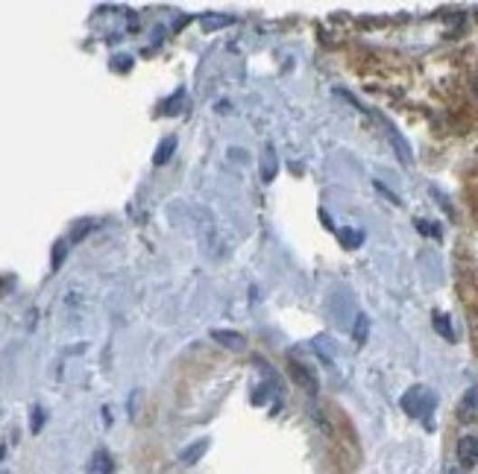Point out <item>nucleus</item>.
Instances as JSON below:
<instances>
[{
  "label": "nucleus",
  "mask_w": 478,
  "mask_h": 474,
  "mask_svg": "<svg viewBox=\"0 0 478 474\" xmlns=\"http://www.w3.org/2000/svg\"><path fill=\"white\" fill-rule=\"evenodd\" d=\"M291 375H294V381L303 386V390H308V393H317V381H314V375L308 372L303 363H291Z\"/></svg>",
  "instance_id": "4"
},
{
  "label": "nucleus",
  "mask_w": 478,
  "mask_h": 474,
  "mask_svg": "<svg viewBox=\"0 0 478 474\" xmlns=\"http://www.w3.org/2000/svg\"><path fill=\"white\" fill-rule=\"evenodd\" d=\"M91 469H94V474H112V460L100 451L98 457H94V466Z\"/></svg>",
  "instance_id": "12"
},
{
  "label": "nucleus",
  "mask_w": 478,
  "mask_h": 474,
  "mask_svg": "<svg viewBox=\"0 0 478 474\" xmlns=\"http://www.w3.org/2000/svg\"><path fill=\"white\" fill-rule=\"evenodd\" d=\"M475 91H478V79H475Z\"/></svg>",
  "instance_id": "16"
},
{
  "label": "nucleus",
  "mask_w": 478,
  "mask_h": 474,
  "mask_svg": "<svg viewBox=\"0 0 478 474\" xmlns=\"http://www.w3.org/2000/svg\"><path fill=\"white\" fill-rule=\"evenodd\" d=\"M211 339L214 343H220L223 349H232V351H241L247 339L238 334V331H211Z\"/></svg>",
  "instance_id": "5"
},
{
  "label": "nucleus",
  "mask_w": 478,
  "mask_h": 474,
  "mask_svg": "<svg viewBox=\"0 0 478 474\" xmlns=\"http://www.w3.org/2000/svg\"><path fill=\"white\" fill-rule=\"evenodd\" d=\"M435 404H437V398L428 386H411V390L402 395V407L414 419H426L428 413L435 410Z\"/></svg>",
  "instance_id": "1"
},
{
  "label": "nucleus",
  "mask_w": 478,
  "mask_h": 474,
  "mask_svg": "<svg viewBox=\"0 0 478 474\" xmlns=\"http://www.w3.org/2000/svg\"><path fill=\"white\" fill-rule=\"evenodd\" d=\"M209 451V440H197V442H191L188 448H183V451H179V463L183 466H194L197 460L202 457Z\"/></svg>",
  "instance_id": "3"
},
{
  "label": "nucleus",
  "mask_w": 478,
  "mask_h": 474,
  "mask_svg": "<svg viewBox=\"0 0 478 474\" xmlns=\"http://www.w3.org/2000/svg\"><path fill=\"white\" fill-rule=\"evenodd\" d=\"M343 240H346V246H358V243H361V232H346Z\"/></svg>",
  "instance_id": "14"
},
{
  "label": "nucleus",
  "mask_w": 478,
  "mask_h": 474,
  "mask_svg": "<svg viewBox=\"0 0 478 474\" xmlns=\"http://www.w3.org/2000/svg\"><path fill=\"white\" fill-rule=\"evenodd\" d=\"M65 258V243H59V246H56V258H53V266H59V261H62Z\"/></svg>",
  "instance_id": "15"
},
{
  "label": "nucleus",
  "mask_w": 478,
  "mask_h": 474,
  "mask_svg": "<svg viewBox=\"0 0 478 474\" xmlns=\"http://www.w3.org/2000/svg\"><path fill=\"white\" fill-rule=\"evenodd\" d=\"M42 424H44V410H42V407H35V410H33V424H30L33 433H39V431H42Z\"/></svg>",
  "instance_id": "13"
},
{
  "label": "nucleus",
  "mask_w": 478,
  "mask_h": 474,
  "mask_svg": "<svg viewBox=\"0 0 478 474\" xmlns=\"http://www.w3.org/2000/svg\"><path fill=\"white\" fill-rule=\"evenodd\" d=\"M367 334H370V320L364 313H358L355 316V328H352V339L358 346H364L367 343Z\"/></svg>",
  "instance_id": "9"
},
{
  "label": "nucleus",
  "mask_w": 478,
  "mask_h": 474,
  "mask_svg": "<svg viewBox=\"0 0 478 474\" xmlns=\"http://www.w3.org/2000/svg\"><path fill=\"white\" fill-rule=\"evenodd\" d=\"M261 176H265V181H270L273 176H276V155H273L270 147L265 150V167H261Z\"/></svg>",
  "instance_id": "11"
},
{
  "label": "nucleus",
  "mask_w": 478,
  "mask_h": 474,
  "mask_svg": "<svg viewBox=\"0 0 478 474\" xmlns=\"http://www.w3.org/2000/svg\"><path fill=\"white\" fill-rule=\"evenodd\" d=\"M458 463L461 469H473L478 463V436L467 433L458 440Z\"/></svg>",
  "instance_id": "2"
},
{
  "label": "nucleus",
  "mask_w": 478,
  "mask_h": 474,
  "mask_svg": "<svg viewBox=\"0 0 478 474\" xmlns=\"http://www.w3.org/2000/svg\"><path fill=\"white\" fill-rule=\"evenodd\" d=\"M388 138H390V144H393V147H397V153H399V158H402V162H405V164H411V147H408V141H405V138H402L399 132L393 129L390 124H388Z\"/></svg>",
  "instance_id": "6"
},
{
  "label": "nucleus",
  "mask_w": 478,
  "mask_h": 474,
  "mask_svg": "<svg viewBox=\"0 0 478 474\" xmlns=\"http://www.w3.org/2000/svg\"><path fill=\"white\" fill-rule=\"evenodd\" d=\"M449 474H458V471H449Z\"/></svg>",
  "instance_id": "17"
},
{
  "label": "nucleus",
  "mask_w": 478,
  "mask_h": 474,
  "mask_svg": "<svg viewBox=\"0 0 478 474\" xmlns=\"http://www.w3.org/2000/svg\"><path fill=\"white\" fill-rule=\"evenodd\" d=\"M435 328H437V334L440 337H446L449 343L455 339V331H452V325H449V316H444V313H435Z\"/></svg>",
  "instance_id": "10"
},
{
  "label": "nucleus",
  "mask_w": 478,
  "mask_h": 474,
  "mask_svg": "<svg viewBox=\"0 0 478 474\" xmlns=\"http://www.w3.org/2000/svg\"><path fill=\"white\" fill-rule=\"evenodd\" d=\"M230 23H235L232 15H202L200 27H202V33H214V30H220V27H230Z\"/></svg>",
  "instance_id": "7"
},
{
  "label": "nucleus",
  "mask_w": 478,
  "mask_h": 474,
  "mask_svg": "<svg viewBox=\"0 0 478 474\" xmlns=\"http://www.w3.org/2000/svg\"><path fill=\"white\" fill-rule=\"evenodd\" d=\"M173 150H176V138L171 135V138H164V141L159 144V150H156V155H153V162H156L159 167H162V164H167V162H171Z\"/></svg>",
  "instance_id": "8"
}]
</instances>
